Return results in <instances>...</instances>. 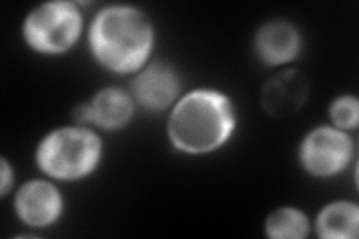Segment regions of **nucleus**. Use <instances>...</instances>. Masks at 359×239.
<instances>
[{
	"mask_svg": "<svg viewBox=\"0 0 359 239\" xmlns=\"http://www.w3.org/2000/svg\"><path fill=\"white\" fill-rule=\"evenodd\" d=\"M265 227L274 239H301L309 233V220L295 208H278L269 215Z\"/></svg>",
	"mask_w": 359,
	"mask_h": 239,
	"instance_id": "f8f14e48",
	"label": "nucleus"
},
{
	"mask_svg": "<svg viewBox=\"0 0 359 239\" xmlns=\"http://www.w3.org/2000/svg\"><path fill=\"white\" fill-rule=\"evenodd\" d=\"M132 116V102L129 96L118 88H105L90 105L80 107L75 117L80 121H92L102 129H118L126 124Z\"/></svg>",
	"mask_w": 359,
	"mask_h": 239,
	"instance_id": "1a4fd4ad",
	"label": "nucleus"
},
{
	"mask_svg": "<svg viewBox=\"0 0 359 239\" xmlns=\"http://www.w3.org/2000/svg\"><path fill=\"white\" fill-rule=\"evenodd\" d=\"M132 88L142 107L151 111H162L171 105L178 95V78L171 67L157 63L135 78Z\"/></svg>",
	"mask_w": 359,
	"mask_h": 239,
	"instance_id": "6e6552de",
	"label": "nucleus"
},
{
	"mask_svg": "<svg viewBox=\"0 0 359 239\" xmlns=\"http://www.w3.org/2000/svg\"><path fill=\"white\" fill-rule=\"evenodd\" d=\"M96 59L109 71L128 74L140 69L153 45L150 21L130 6H111L96 15L90 30Z\"/></svg>",
	"mask_w": 359,
	"mask_h": 239,
	"instance_id": "f257e3e1",
	"label": "nucleus"
},
{
	"mask_svg": "<svg viewBox=\"0 0 359 239\" xmlns=\"http://www.w3.org/2000/svg\"><path fill=\"white\" fill-rule=\"evenodd\" d=\"M309 84L298 71H283L264 86L262 105L274 117H286L297 112L307 99Z\"/></svg>",
	"mask_w": 359,
	"mask_h": 239,
	"instance_id": "0eeeda50",
	"label": "nucleus"
},
{
	"mask_svg": "<svg viewBox=\"0 0 359 239\" xmlns=\"http://www.w3.org/2000/svg\"><path fill=\"white\" fill-rule=\"evenodd\" d=\"M301 162L310 174L331 177L349 163L352 142L344 132L332 128L313 130L301 145Z\"/></svg>",
	"mask_w": 359,
	"mask_h": 239,
	"instance_id": "39448f33",
	"label": "nucleus"
},
{
	"mask_svg": "<svg viewBox=\"0 0 359 239\" xmlns=\"http://www.w3.org/2000/svg\"><path fill=\"white\" fill-rule=\"evenodd\" d=\"M256 51L268 64H283L299 53V35L287 22H268L256 35Z\"/></svg>",
	"mask_w": 359,
	"mask_h": 239,
	"instance_id": "9d476101",
	"label": "nucleus"
},
{
	"mask_svg": "<svg viewBox=\"0 0 359 239\" xmlns=\"http://www.w3.org/2000/svg\"><path fill=\"white\" fill-rule=\"evenodd\" d=\"M358 100L352 96H343L337 99L331 108V118L337 128L351 130L358 124Z\"/></svg>",
	"mask_w": 359,
	"mask_h": 239,
	"instance_id": "ddd939ff",
	"label": "nucleus"
},
{
	"mask_svg": "<svg viewBox=\"0 0 359 239\" xmlns=\"http://www.w3.org/2000/svg\"><path fill=\"white\" fill-rule=\"evenodd\" d=\"M235 128L231 100L215 90H195L175 105L170 118V138L184 153L216 150Z\"/></svg>",
	"mask_w": 359,
	"mask_h": 239,
	"instance_id": "f03ea898",
	"label": "nucleus"
},
{
	"mask_svg": "<svg viewBox=\"0 0 359 239\" xmlns=\"http://www.w3.org/2000/svg\"><path fill=\"white\" fill-rule=\"evenodd\" d=\"M15 208L20 219L29 226H48L60 215L62 198L50 183L30 181L18 191Z\"/></svg>",
	"mask_w": 359,
	"mask_h": 239,
	"instance_id": "423d86ee",
	"label": "nucleus"
},
{
	"mask_svg": "<svg viewBox=\"0 0 359 239\" xmlns=\"http://www.w3.org/2000/svg\"><path fill=\"white\" fill-rule=\"evenodd\" d=\"M80 11L69 2L41 5L25 22V38L30 47L48 54L71 48L80 36Z\"/></svg>",
	"mask_w": 359,
	"mask_h": 239,
	"instance_id": "20e7f679",
	"label": "nucleus"
},
{
	"mask_svg": "<svg viewBox=\"0 0 359 239\" xmlns=\"http://www.w3.org/2000/svg\"><path fill=\"white\" fill-rule=\"evenodd\" d=\"M100 156L97 136L81 128H65L50 133L36 153L39 168L57 179H76L95 169Z\"/></svg>",
	"mask_w": 359,
	"mask_h": 239,
	"instance_id": "7ed1b4c3",
	"label": "nucleus"
},
{
	"mask_svg": "<svg viewBox=\"0 0 359 239\" xmlns=\"http://www.w3.org/2000/svg\"><path fill=\"white\" fill-rule=\"evenodd\" d=\"M11 179H13V174L9 170V165L6 163V161H2V195L8 193Z\"/></svg>",
	"mask_w": 359,
	"mask_h": 239,
	"instance_id": "4468645a",
	"label": "nucleus"
},
{
	"mask_svg": "<svg viewBox=\"0 0 359 239\" xmlns=\"http://www.w3.org/2000/svg\"><path fill=\"white\" fill-rule=\"evenodd\" d=\"M359 210L355 203L328 205L318 219V232L325 239H353L358 236Z\"/></svg>",
	"mask_w": 359,
	"mask_h": 239,
	"instance_id": "9b49d317",
	"label": "nucleus"
}]
</instances>
